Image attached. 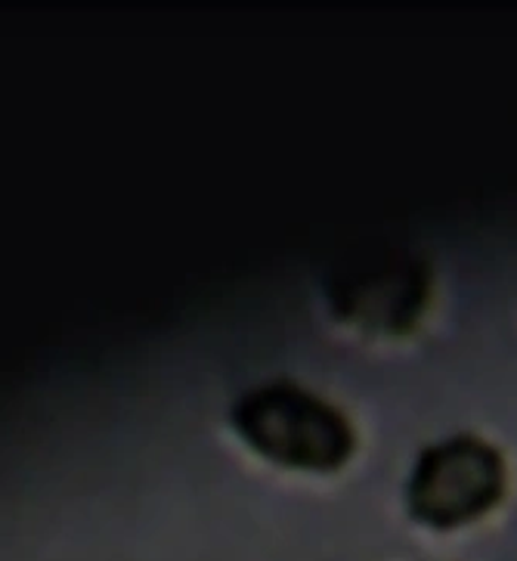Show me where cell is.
Returning <instances> with one entry per match:
<instances>
[{"mask_svg": "<svg viewBox=\"0 0 517 561\" xmlns=\"http://www.w3.org/2000/svg\"><path fill=\"white\" fill-rule=\"evenodd\" d=\"M232 425L261 459L295 471H335L354 453V428L338 407L288 381L245 391Z\"/></svg>", "mask_w": 517, "mask_h": 561, "instance_id": "cell-1", "label": "cell"}, {"mask_svg": "<svg viewBox=\"0 0 517 561\" xmlns=\"http://www.w3.org/2000/svg\"><path fill=\"white\" fill-rule=\"evenodd\" d=\"M508 469L502 453L481 437L459 435L440 440L418 456L406 484L412 522L452 534L481 525L505 500Z\"/></svg>", "mask_w": 517, "mask_h": 561, "instance_id": "cell-2", "label": "cell"}]
</instances>
